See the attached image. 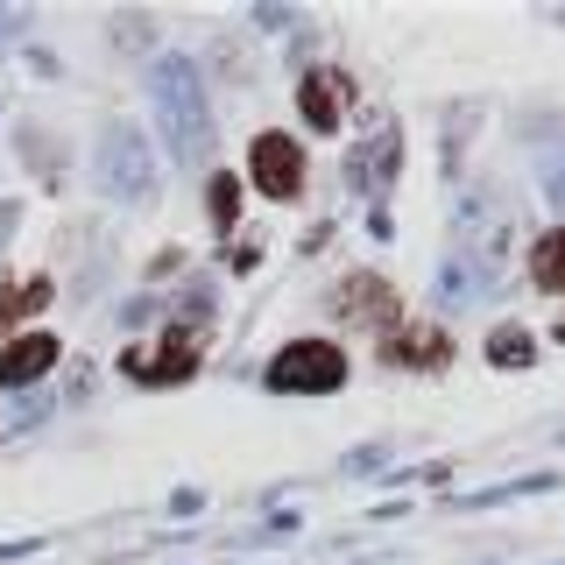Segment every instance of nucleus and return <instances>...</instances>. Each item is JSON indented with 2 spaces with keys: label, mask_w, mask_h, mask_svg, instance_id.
<instances>
[{
  "label": "nucleus",
  "mask_w": 565,
  "mask_h": 565,
  "mask_svg": "<svg viewBox=\"0 0 565 565\" xmlns=\"http://www.w3.org/2000/svg\"><path fill=\"white\" fill-rule=\"evenodd\" d=\"M558 340H565V311H558Z\"/></svg>",
  "instance_id": "obj_18"
},
{
  "label": "nucleus",
  "mask_w": 565,
  "mask_h": 565,
  "mask_svg": "<svg viewBox=\"0 0 565 565\" xmlns=\"http://www.w3.org/2000/svg\"><path fill=\"white\" fill-rule=\"evenodd\" d=\"M530 353H537V347H530V332H516V326H494L488 332V361L494 367H530Z\"/></svg>",
  "instance_id": "obj_14"
},
{
  "label": "nucleus",
  "mask_w": 565,
  "mask_h": 565,
  "mask_svg": "<svg viewBox=\"0 0 565 565\" xmlns=\"http://www.w3.org/2000/svg\"><path fill=\"white\" fill-rule=\"evenodd\" d=\"M347 106H353L347 71H332V64L305 71V85H297V114H305L318 135H332V128H340V120H347Z\"/></svg>",
  "instance_id": "obj_8"
},
{
  "label": "nucleus",
  "mask_w": 565,
  "mask_h": 565,
  "mask_svg": "<svg viewBox=\"0 0 565 565\" xmlns=\"http://www.w3.org/2000/svg\"><path fill=\"white\" fill-rule=\"evenodd\" d=\"M57 367V340L50 332H14L8 347H0V388H29L35 375H50Z\"/></svg>",
  "instance_id": "obj_9"
},
{
  "label": "nucleus",
  "mask_w": 565,
  "mask_h": 565,
  "mask_svg": "<svg viewBox=\"0 0 565 565\" xmlns=\"http://www.w3.org/2000/svg\"><path fill=\"white\" fill-rule=\"evenodd\" d=\"M50 290H57V282H50V276H29L22 290H0V340H8V326H14V318L43 311V305H50Z\"/></svg>",
  "instance_id": "obj_13"
},
{
  "label": "nucleus",
  "mask_w": 565,
  "mask_h": 565,
  "mask_svg": "<svg viewBox=\"0 0 565 565\" xmlns=\"http://www.w3.org/2000/svg\"><path fill=\"white\" fill-rule=\"evenodd\" d=\"M149 99H156V120L170 135V163H205L212 156V106H205V85L191 71V57H156Z\"/></svg>",
  "instance_id": "obj_1"
},
{
  "label": "nucleus",
  "mask_w": 565,
  "mask_h": 565,
  "mask_svg": "<svg viewBox=\"0 0 565 565\" xmlns=\"http://www.w3.org/2000/svg\"><path fill=\"white\" fill-rule=\"evenodd\" d=\"M99 184L114 191V199H149L156 191V156H149V141H141L128 120L99 128Z\"/></svg>",
  "instance_id": "obj_4"
},
{
  "label": "nucleus",
  "mask_w": 565,
  "mask_h": 565,
  "mask_svg": "<svg viewBox=\"0 0 565 565\" xmlns=\"http://www.w3.org/2000/svg\"><path fill=\"white\" fill-rule=\"evenodd\" d=\"M234 205H241V184H234V177H212V220L234 226Z\"/></svg>",
  "instance_id": "obj_16"
},
{
  "label": "nucleus",
  "mask_w": 565,
  "mask_h": 565,
  "mask_svg": "<svg viewBox=\"0 0 565 565\" xmlns=\"http://www.w3.org/2000/svg\"><path fill=\"white\" fill-rule=\"evenodd\" d=\"M530 282L537 290H565V226H552V234L530 247Z\"/></svg>",
  "instance_id": "obj_12"
},
{
  "label": "nucleus",
  "mask_w": 565,
  "mask_h": 565,
  "mask_svg": "<svg viewBox=\"0 0 565 565\" xmlns=\"http://www.w3.org/2000/svg\"><path fill=\"white\" fill-rule=\"evenodd\" d=\"M509 247H516V220H509V199L502 191H467L452 212V255L459 269H473L494 290V276L509 269Z\"/></svg>",
  "instance_id": "obj_2"
},
{
  "label": "nucleus",
  "mask_w": 565,
  "mask_h": 565,
  "mask_svg": "<svg viewBox=\"0 0 565 565\" xmlns=\"http://www.w3.org/2000/svg\"><path fill=\"white\" fill-rule=\"evenodd\" d=\"M22 22H29L22 8H0V35H8V29H22Z\"/></svg>",
  "instance_id": "obj_17"
},
{
  "label": "nucleus",
  "mask_w": 565,
  "mask_h": 565,
  "mask_svg": "<svg viewBox=\"0 0 565 565\" xmlns=\"http://www.w3.org/2000/svg\"><path fill=\"white\" fill-rule=\"evenodd\" d=\"M120 367H128L135 382H184L191 367H199V332L170 326V332H163V347H135V353H120Z\"/></svg>",
  "instance_id": "obj_7"
},
{
  "label": "nucleus",
  "mask_w": 565,
  "mask_h": 565,
  "mask_svg": "<svg viewBox=\"0 0 565 565\" xmlns=\"http://www.w3.org/2000/svg\"><path fill=\"white\" fill-rule=\"evenodd\" d=\"M396 163H403V135H396V128H382L375 141H367V149H353V163H347L353 177H347V184L375 199V191L388 184V177H396Z\"/></svg>",
  "instance_id": "obj_11"
},
{
  "label": "nucleus",
  "mask_w": 565,
  "mask_h": 565,
  "mask_svg": "<svg viewBox=\"0 0 565 565\" xmlns=\"http://www.w3.org/2000/svg\"><path fill=\"white\" fill-rule=\"evenodd\" d=\"M247 170H255V191H269V199H297L305 191V149H297L290 135H255V149H247Z\"/></svg>",
  "instance_id": "obj_5"
},
{
  "label": "nucleus",
  "mask_w": 565,
  "mask_h": 565,
  "mask_svg": "<svg viewBox=\"0 0 565 565\" xmlns=\"http://www.w3.org/2000/svg\"><path fill=\"white\" fill-rule=\"evenodd\" d=\"M332 311L347 318V326H367V332H396V282H382V276H347L340 290H332Z\"/></svg>",
  "instance_id": "obj_6"
},
{
  "label": "nucleus",
  "mask_w": 565,
  "mask_h": 565,
  "mask_svg": "<svg viewBox=\"0 0 565 565\" xmlns=\"http://www.w3.org/2000/svg\"><path fill=\"white\" fill-rule=\"evenodd\" d=\"M446 353H452V340L438 326H396L382 340V361L388 367H446Z\"/></svg>",
  "instance_id": "obj_10"
},
{
  "label": "nucleus",
  "mask_w": 565,
  "mask_h": 565,
  "mask_svg": "<svg viewBox=\"0 0 565 565\" xmlns=\"http://www.w3.org/2000/svg\"><path fill=\"white\" fill-rule=\"evenodd\" d=\"M262 382L282 388V396H326V388L347 382V353H340V340H290L262 367Z\"/></svg>",
  "instance_id": "obj_3"
},
{
  "label": "nucleus",
  "mask_w": 565,
  "mask_h": 565,
  "mask_svg": "<svg viewBox=\"0 0 565 565\" xmlns=\"http://www.w3.org/2000/svg\"><path fill=\"white\" fill-rule=\"evenodd\" d=\"M438 290H446V305H481L488 282L473 276V269H459V262H446V282H438Z\"/></svg>",
  "instance_id": "obj_15"
}]
</instances>
